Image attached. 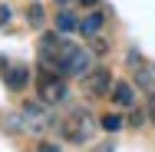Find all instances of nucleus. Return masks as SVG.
I'll use <instances>...</instances> for the list:
<instances>
[{
  "label": "nucleus",
  "instance_id": "7",
  "mask_svg": "<svg viewBox=\"0 0 155 152\" xmlns=\"http://www.w3.org/2000/svg\"><path fill=\"white\" fill-rule=\"evenodd\" d=\"M79 30H83V36H96V33L102 30V13H89V17L79 23Z\"/></svg>",
  "mask_w": 155,
  "mask_h": 152
},
{
  "label": "nucleus",
  "instance_id": "12",
  "mask_svg": "<svg viewBox=\"0 0 155 152\" xmlns=\"http://www.w3.org/2000/svg\"><path fill=\"white\" fill-rule=\"evenodd\" d=\"M10 17H13V10H10V7H0V27H7Z\"/></svg>",
  "mask_w": 155,
  "mask_h": 152
},
{
  "label": "nucleus",
  "instance_id": "9",
  "mask_svg": "<svg viewBox=\"0 0 155 152\" xmlns=\"http://www.w3.org/2000/svg\"><path fill=\"white\" fill-rule=\"evenodd\" d=\"M135 79H139V86L152 90V86H155V69H145V66H135Z\"/></svg>",
  "mask_w": 155,
  "mask_h": 152
},
{
  "label": "nucleus",
  "instance_id": "3",
  "mask_svg": "<svg viewBox=\"0 0 155 152\" xmlns=\"http://www.w3.org/2000/svg\"><path fill=\"white\" fill-rule=\"evenodd\" d=\"M83 90L89 93V96H102V93H109L112 90V73L109 69H93V73H86L83 76Z\"/></svg>",
  "mask_w": 155,
  "mask_h": 152
},
{
  "label": "nucleus",
  "instance_id": "4",
  "mask_svg": "<svg viewBox=\"0 0 155 152\" xmlns=\"http://www.w3.org/2000/svg\"><path fill=\"white\" fill-rule=\"evenodd\" d=\"M50 122H53V119H50V113H46L40 103H27V106H23V126H27V129H33V132H43Z\"/></svg>",
  "mask_w": 155,
  "mask_h": 152
},
{
  "label": "nucleus",
  "instance_id": "2",
  "mask_svg": "<svg viewBox=\"0 0 155 152\" xmlns=\"http://www.w3.org/2000/svg\"><path fill=\"white\" fill-rule=\"evenodd\" d=\"M36 83H40V99H43V103H63V99H66V86H63V79H60L56 69L43 66L40 76H36Z\"/></svg>",
  "mask_w": 155,
  "mask_h": 152
},
{
  "label": "nucleus",
  "instance_id": "11",
  "mask_svg": "<svg viewBox=\"0 0 155 152\" xmlns=\"http://www.w3.org/2000/svg\"><path fill=\"white\" fill-rule=\"evenodd\" d=\"M102 129L106 132H119L122 129V116H102Z\"/></svg>",
  "mask_w": 155,
  "mask_h": 152
},
{
  "label": "nucleus",
  "instance_id": "13",
  "mask_svg": "<svg viewBox=\"0 0 155 152\" xmlns=\"http://www.w3.org/2000/svg\"><path fill=\"white\" fill-rule=\"evenodd\" d=\"M149 119H152V122H155V90H152V93H149Z\"/></svg>",
  "mask_w": 155,
  "mask_h": 152
},
{
  "label": "nucleus",
  "instance_id": "15",
  "mask_svg": "<svg viewBox=\"0 0 155 152\" xmlns=\"http://www.w3.org/2000/svg\"><path fill=\"white\" fill-rule=\"evenodd\" d=\"M56 3H66V0H56Z\"/></svg>",
  "mask_w": 155,
  "mask_h": 152
},
{
  "label": "nucleus",
  "instance_id": "14",
  "mask_svg": "<svg viewBox=\"0 0 155 152\" xmlns=\"http://www.w3.org/2000/svg\"><path fill=\"white\" fill-rule=\"evenodd\" d=\"M79 3H83V7H93V3H99V0H79Z\"/></svg>",
  "mask_w": 155,
  "mask_h": 152
},
{
  "label": "nucleus",
  "instance_id": "1",
  "mask_svg": "<svg viewBox=\"0 0 155 152\" xmlns=\"http://www.w3.org/2000/svg\"><path fill=\"white\" fill-rule=\"evenodd\" d=\"M60 132H63L66 142H73V146H86V142L93 139V132H96V122H93L89 113L76 109L73 116H66V119L60 122Z\"/></svg>",
  "mask_w": 155,
  "mask_h": 152
},
{
  "label": "nucleus",
  "instance_id": "5",
  "mask_svg": "<svg viewBox=\"0 0 155 152\" xmlns=\"http://www.w3.org/2000/svg\"><path fill=\"white\" fill-rule=\"evenodd\" d=\"M27 79H30V69H27L23 63H13V66L3 73V83H7V90H23V86H27Z\"/></svg>",
  "mask_w": 155,
  "mask_h": 152
},
{
  "label": "nucleus",
  "instance_id": "10",
  "mask_svg": "<svg viewBox=\"0 0 155 152\" xmlns=\"http://www.w3.org/2000/svg\"><path fill=\"white\" fill-rule=\"evenodd\" d=\"M27 20H30V27H43L46 13H43V7H40V3H33L30 10H27Z\"/></svg>",
  "mask_w": 155,
  "mask_h": 152
},
{
  "label": "nucleus",
  "instance_id": "6",
  "mask_svg": "<svg viewBox=\"0 0 155 152\" xmlns=\"http://www.w3.org/2000/svg\"><path fill=\"white\" fill-rule=\"evenodd\" d=\"M112 103H116V106H132V103H135L132 86H129V83H116V86H112Z\"/></svg>",
  "mask_w": 155,
  "mask_h": 152
},
{
  "label": "nucleus",
  "instance_id": "8",
  "mask_svg": "<svg viewBox=\"0 0 155 152\" xmlns=\"http://www.w3.org/2000/svg\"><path fill=\"white\" fill-rule=\"evenodd\" d=\"M76 27H79V23H76V17H73L69 10H63L60 17H56V30L60 33H69V30H76Z\"/></svg>",
  "mask_w": 155,
  "mask_h": 152
}]
</instances>
